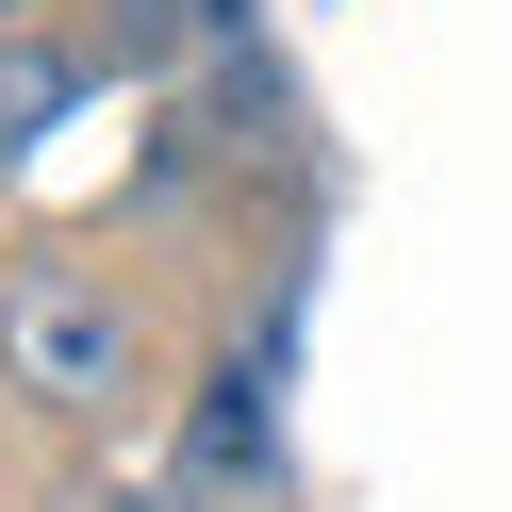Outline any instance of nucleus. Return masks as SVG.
Listing matches in <instances>:
<instances>
[{
  "label": "nucleus",
  "mask_w": 512,
  "mask_h": 512,
  "mask_svg": "<svg viewBox=\"0 0 512 512\" xmlns=\"http://www.w3.org/2000/svg\"><path fill=\"white\" fill-rule=\"evenodd\" d=\"M0 347H17L34 397H100V380H116V298H100V281H17Z\"/></svg>",
  "instance_id": "1"
}]
</instances>
